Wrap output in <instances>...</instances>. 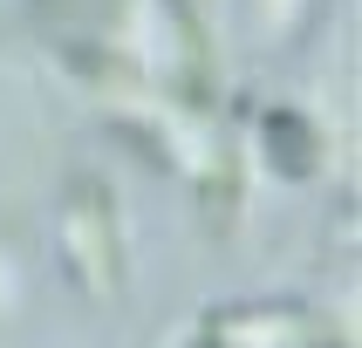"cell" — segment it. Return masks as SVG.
<instances>
[{"instance_id": "2", "label": "cell", "mask_w": 362, "mask_h": 348, "mask_svg": "<svg viewBox=\"0 0 362 348\" xmlns=\"http://www.w3.org/2000/svg\"><path fill=\"white\" fill-rule=\"evenodd\" d=\"M260 137H267V164H274L281 178H315V171H322V143H315L308 116H294V109H267Z\"/></svg>"}, {"instance_id": "3", "label": "cell", "mask_w": 362, "mask_h": 348, "mask_svg": "<svg viewBox=\"0 0 362 348\" xmlns=\"http://www.w3.org/2000/svg\"><path fill=\"white\" fill-rule=\"evenodd\" d=\"M192 348H233V342H219V335H212V328H205V335H199V342H192Z\"/></svg>"}, {"instance_id": "1", "label": "cell", "mask_w": 362, "mask_h": 348, "mask_svg": "<svg viewBox=\"0 0 362 348\" xmlns=\"http://www.w3.org/2000/svg\"><path fill=\"white\" fill-rule=\"evenodd\" d=\"M62 239H69V260H76L82 287L89 294H110L123 273V232H117V198L103 191V178H76L69 198H62Z\"/></svg>"}]
</instances>
